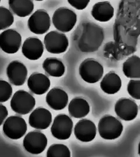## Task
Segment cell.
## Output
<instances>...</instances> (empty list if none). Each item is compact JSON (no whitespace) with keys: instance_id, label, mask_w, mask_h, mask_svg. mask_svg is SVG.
Wrapping results in <instances>:
<instances>
[{"instance_id":"4fadbf2b","label":"cell","mask_w":140,"mask_h":157,"mask_svg":"<svg viewBox=\"0 0 140 157\" xmlns=\"http://www.w3.org/2000/svg\"><path fill=\"white\" fill-rule=\"evenodd\" d=\"M52 121L51 112L44 108H38L30 113L29 118V124L34 129L45 130L47 129Z\"/></svg>"},{"instance_id":"7a4b0ae2","label":"cell","mask_w":140,"mask_h":157,"mask_svg":"<svg viewBox=\"0 0 140 157\" xmlns=\"http://www.w3.org/2000/svg\"><path fill=\"white\" fill-rule=\"evenodd\" d=\"M77 21L75 12L67 7H60L54 12L52 22L58 31L67 33L73 29Z\"/></svg>"},{"instance_id":"e0dca14e","label":"cell","mask_w":140,"mask_h":157,"mask_svg":"<svg viewBox=\"0 0 140 157\" xmlns=\"http://www.w3.org/2000/svg\"><path fill=\"white\" fill-rule=\"evenodd\" d=\"M46 101L51 109L60 111L64 109L68 102L67 93L58 87H55L49 91L46 97Z\"/></svg>"},{"instance_id":"8992f818","label":"cell","mask_w":140,"mask_h":157,"mask_svg":"<svg viewBox=\"0 0 140 157\" xmlns=\"http://www.w3.org/2000/svg\"><path fill=\"white\" fill-rule=\"evenodd\" d=\"M73 128V122L71 118L65 114H59L53 121L51 133L57 139L67 140L72 134Z\"/></svg>"},{"instance_id":"f1b7e54d","label":"cell","mask_w":140,"mask_h":157,"mask_svg":"<svg viewBox=\"0 0 140 157\" xmlns=\"http://www.w3.org/2000/svg\"><path fill=\"white\" fill-rule=\"evenodd\" d=\"M8 115V112L6 107L2 105V103L0 104V121H1V125H2L5 122L7 116Z\"/></svg>"},{"instance_id":"277c9868","label":"cell","mask_w":140,"mask_h":157,"mask_svg":"<svg viewBox=\"0 0 140 157\" xmlns=\"http://www.w3.org/2000/svg\"><path fill=\"white\" fill-rule=\"evenodd\" d=\"M36 104L34 96L25 90H18L12 96L11 107L19 115H26L32 111Z\"/></svg>"},{"instance_id":"83f0119b","label":"cell","mask_w":140,"mask_h":157,"mask_svg":"<svg viewBox=\"0 0 140 157\" xmlns=\"http://www.w3.org/2000/svg\"><path fill=\"white\" fill-rule=\"evenodd\" d=\"M90 1L86 0H73V1H68V2L78 10H83L86 8V6L89 4Z\"/></svg>"},{"instance_id":"9c48e42d","label":"cell","mask_w":140,"mask_h":157,"mask_svg":"<svg viewBox=\"0 0 140 157\" xmlns=\"http://www.w3.org/2000/svg\"><path fill=\"white\" fill-rule=\"evenodd\" d=\"M50 17L44 10H38L29 18L28 28L30 32L36 34H43L50 28Z\"/></svg>"},{"instance_id":"4316f807","label":"cell","mask_w":140,"mask_h":157,"mask_svg":"<svg viewBox=\"0 0 140 157\" xmlns=\"http://www.w3.org/2000/svg\"><path fill=\"white\" fill-rule=\"evenodd\" d=\"M129 95L135 100H140V80H131L127 86Z\"/></svg>"},{"instance_id":"2e32d148","label":"cell","mask_w":140,"mask_h":157,"mask_svg":"<svg viewBox=\"0 0 140 157\" xmlns=\"http://www.w3.org/2000/svg\"><path fill=\"white\" fill-rule=\"evenodd\" d=\"M28 86L32 93L36 95H42L49 89L50 80L44 74L34 72L28 78Z\"/></svg>"},{"instance_id":"5bb4252c","label":"cell","mask_w":140,"mask_h":157,"mask_svg":"<svg viewBox=\"0 0 140 157\" xmlns=\"http://www.w3.org/2000/svg\"><path fill=\"white\" fill-rule=\"evenodd\" d=\"M74 135L78 140L90 142L94 140L96 135L95 124L87 119L80 120L74 128Z\"/></svg>"},{"instance_id":"cb8c5ba5","label":"cell","mask_w":140,"mask_h":157,"mask_svg":"<svg viewBox=\"0 0 140 157\" xmlns=\"http://www.w3.org/2000/svg\"><path fill=\"white\" fill-rule=\"evenodd\" d=\"M46 156L47 157H70L71 152L67 147L62 144H54L50 146Z\"/></svg>"},{"instance_id":"ac0fdd59","label":"cell","mask_w":140,"mask_h":157,"mask_svg":"<svg viewBox=\"0 0 140 157\" xmlns=\"http://www.w3.org/2000/svg\"><path fill=\"white\" fill-rule=\"evenodd\" d=\"M114 8L109 2L102 1L96 3L91 11L92 16L101 22L109 21L114 16Z\"/></svg>"},{"instance_id":"f546056e","label":"cell","mask_w":140,"mask_h":157,"mask_svg":"<svg viewBox=\"0 0 140 157\" xmlns=\"http://www.w3.org/2000/svg\"><path fill=\"white\" fill-rule=\"evenodd\" d=\"M138 154H139L140 156V142L139 143V145H138Z\"/></svg>"},{"instance_id":"44dd1931","label":"cell","mask_w":140,"mask_h":157,"mask_svg":"<svg viewBox=\"0 0 140 157\" xmlns=\"http://www.w3.org/2000/svg\"><path fill=\"white\" fill-rule=\"evenodd\" d=\"M8 4L12 12L19 17H28L34 10V2L30 0H10Z\"/></svg>"},{"instance_id":"ba28073f","label":"cell","mask_w":140,"mask_h":157,"mask_svg":"<svg viewBox=\"0 0 140 157\" xmlns=\"http://www.w3.org/2000/svg\"><path fill=\"white\" fill-rule=\"evenodd\" d=\"M23 146L26 151L32 154H39L47 146V139L45 134L38 130L28 133L25 136Z\"/></svg>"},{"instance_id":"ffe728a7","label":"cell","mask_w":140,"mask_h":157,"mask_svg":"<svg viewBox=\"0 0 140 157\" xmlns=\"http://www.w3.org/2000/svg\"><path fill=\"white\" fill-rule=\"evenodd\" d=\"M90 111L88 102L82 98H73L68 105V112L74 118H82L86 117Z\"/></svg>"},{"instance_id":"484cf974","label":"cell","mask_w":140,"mask_h":157,"mask_svg":"<svg viewBox=\"0 0 140 157\" xmlns=\"http://www.w3.org/2000/svg\"><path fill=\"white\" fill-rule=\"evenodd\" d=\"M12 94L11 85L5 80H0V102L1 103L8 101Z\"/></svg>"},{"instance_id":"7402d4cb","label":"cell","mask_w":140,"mask_h":157,"mask_svg":"<svg viewBox=\"0 0 140 157\" xmlns=\"http://www.w3.org/2000/svg\"><path fill=\"white\" fill-rule=\"evenodd\" d=\"M43 68L49 76L60 78L66 71V67L62 61L56 58H47L43 63Z\"/></svg>"},{"instance_id":"7c38bea8","label":"cell","mask_w":140,"mask_h":157,"mask_svg":"<svg viewBox=\"0 0 140 157\" xmlns=\"http://www.w3.org/2000/svg\"><path fill=\"white\" fill-rule=\"evenodd\" d=\"M6 75L12 84L16 86H22L27 78L28 69L22 62L14 61L7 67Z\"/></svg>"},{"instance_id":"30bf717a","label":"cell","mask_w":140,"mask_h":157,"mask_svg":"<svg viewBox=\"0 0 140 157\" xmlns=\"http://www.w3.org/2000/svg\"><path fill=\"white\" fill-rule=\"evenodd\" d=\"M22 44L21 34L15 30L8 29L0 34V47L7 54H15Z\"/></svg>"},{"instance_id":"d6986e66","label":"cell","mask_w":140,"mask_h":157,"mask_svg":"<svg viewBox=\"0 0 140 157\" xmlns=\"http://www.w3.org/2000/svg\"><path fill=\"white\" fill-rule=\"evenodd\" d=\"M101 89L107 94H114L120 90L122 82L120 76L114 72H110L101 81Z\"/></svg>"},{"instance_id":"9a60e30c","label":"cell","mask_w":140,"mask_h":157,"mask_svg":"<svg viewBox=\"0 0 140 157\" xmlns=\"http://www.w3.org/2000/svg\"><path fill=\"white\" fill-rule=\"evenodd\" d=\"M44 47L42 41L36 37H29L25 40L22 47L23 55L29 60L36 61L42 56Z\"/></svg>"},{"instance_id":"6da1fadb","label":"cell","mask_w":140,"mask_h":157,"mask_svg":"<svg viewBox=\"0 0 140 157\" xmlns=\"http://www.w3.org/2000/svg\"><path fill=\"white\" fill-rule=\"evenodd\" d=\"M123 131V126L117 118L105 115L101 118L98 124V132L101 137L105 140H115Z\"/></svg>"},{"instance_id":"d4e9b609","label":"cell","mask_w":140,"mask_h":157,"mask_svg":"<svg viewBox=\"0 0 140 157\" xmlns=\"http://www.w3.org/2000/svg\"><path fill=\"white\" fill-rule=\"evenodd\" d=\"M14 21L11 12L4 6H0V30H2L10 27Z\"/></svg>"},{"instance_id":"5b68a950","label":"cell","mask_w":140,"mask_h":157,"mask_svg":"<svg viewBox=\"0 0 140 157\" xmlns=\"http://www.w3.org/2000/svg\"><path fill=\"white\" fill-rule=\"evenodd\" d=\"M3 132L6 136L12 140L22 138L27 131V124L23 118L19 116H11L3 124Z\"/></svg>"},{"instance_id":"603a6c76","label":"cell","mask_w":140,"mask_h":157,"mask_svg":"<svg viewBox=\"0 0 140 157\" xmlns=\"http://www.w3.org/2000/svg\"><path fill=\"white\" fill-rule=\"evenodd\" d=\"M124 75L130 78H140V58L133 56L129 58L123 65Z\"/></svg>"},{"instance_id":"52a82bcc","label":"cell","mask_w":140,"mask_h":157,"mask_svg":"<svg viewBox=\"0 0 140 157\" xmlns=\"http://www.w3.org/2000/svg\"><path fill=\"white\" fill-rule=\"evenodd\" d=\"M44 43L46 49L51 54H58L67 50L69 42L66 34L57 31H51L45 36Z\"/></svg>"},{"instance_id":"8fae6325","label":"cell","mask_w":140,"mask_h":157,"mask_svg":"<svg viewBox=\"0 0 140 157\" xmlns=\"http://www.w3.org/2000/svg\"><path fill=\"white\" fill-rule=\"evenodd\" d=\"M114 110L118 118L125 121H131L137 117L138 108L134 101L124 98L116 102Z\"/></svg>"},{"instance_id":"3957f363","label":"cell","mask_w":140,"mask_h":157,"mask_svg":"<svg viewBox=\"0 0 140 157\" xmlns=\"http://www.w3.org/2000/svg\"><path fill=\"white\" fill-rule=\"evenodd\" d=\"M103 67L94 59L84 60L79 67V73L81 78L86 83L93 84L99 82L103 76Z\"/></svg>"}]
</instances>
